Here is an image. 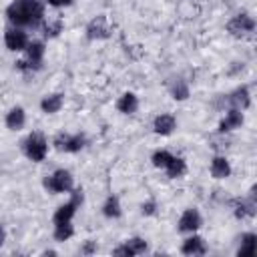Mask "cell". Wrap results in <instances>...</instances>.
Returning a JSON list of instances; mask_svg holds the SVG:
<instances>
[{
	"mask_svg": "<svg viewBox=\"0 0 257 257\" xmlns=\"http://www.w3.org/2000/svg\"><path fill=\"white\" fill-rule=\"evenodd\" d=\"M201 227V215L197 209H187L179 219V231H195Z\"/></svg>",
	"mask_w": 257,
	"mask_h": 257,
	"instance_id": "cell-8",
	"label": "cell"
},
{
	"mask_svg": "<svg viewBox=\"0 0 257 257\" xmlns=\"http://www.w3.org/2000/svg\"><path fill=\"white\" fill-rule=\"evenodd\" d=\"M80 203H82V193H80V191H74V193H72V199H70L66 205H62V207L56 209V213H54V225L70 223V219H72V215L76 213V209L80 207Z\"/></svg>",
	"mask_w": 257,
	"mask_h": 257,
	"instance_id": "cell-4",
	"label": "cell"
},
{
	"mask_svg": "<svg viewBox=\"0 0 257 257\" xmlns=\"http://www.w3.org/2000/svg\"><path fill=\"white\" fill-rule=\"evenodd\" d=\"M56 149L66 151V153H76L84 147V137L82 135H58L54 139Z\"/></svg>",
	"mask_w": 257,
	"mask_h": 257,
	"instance_id": "cell-5",
	"label": "cell"
},
{
	"mask_svg": "<svg viewBox=\"0 0 257 257\" xmlns=\"http://www.w3.org/2000/svg\"><path fill=\"white\" fill-rule=\"evenodd\" d=\"M143 213H147V215L155 213V203H147V205H143Z\"/></svg>",
	"mask_w": 257,
	"mask_h": 257,
	"instance_id": "cell-28",
	"label": "cell"
},
{
	"mask_svg": "<svg viewBox=\"0 0 257 257\" xmlns=\"http://www.w3.org/2000/svg\"><path fill=\"white\" fill-rule=\"evenodd\" d=\"M173 94H175V98H179V100H183V98H187V94H189V88L179 80L175 86H173Z\"/></svg>",
	"mask_w": 257,
	"mask_h": 257,
	"instance_id": "cell-25",
	"label": "cell"
},
{
	"mask_svg": "<svg viewBox=\"0 0 257 257\" xmlns=\"http://www.w3.org/2000/svg\"><path fill=\"white\" fill-rule=\"evenodd\" d=\"M44 187L52 193H66L72 189V177L68 171H56L44 179Z\"/></svg>",
	"mask_w": 257,
	"mask_h": 257,
	"instance_id": "cell-3",
	"label": "cell"
},
{
	"mask_svg": "<svg viewBox=\"0 0 257 257\" xmlns=\"http://www.w3.org/2000/svg\"><path fill=\"white\" fill-rule=\"evenodd\" d=\"M104 215L106 217H118L120 215V207H118V199L116 197H108L104 203Z\"/></svg>",
	"mask_w": 257,
	"mask_h": 257,
	"instance_id": "cell-22",
	"label": "cell"
},
{
	"mask_svg": "<svg viewBox=\"0 0 257 257\" xmlns=\"http://www.w3.org/2000/svg\"><path fill=\"white\" fill-rule=\"evenodd\" d=\"M42 12L40 0H14L8 6L6 16L16 26H36L42 20Z\"/></svg>",
	"mask_w": 257,
	"mask_h": 257,
	"instance_id": "cell-1",
	"label": "cell"
},
{
	"mask_svg": "<svg viewBox=\"0 0 257 257\" xmlns=\"http://www.w3.org/2000/svg\"><path fill=\"white\" fill-rule=\"evenodd\" d=\"M243 122V114H241V110H237V108H233V110H229L227 112V116L221 120V124H219V131H231V128H235V126H239Z\"/></svg>",
	"mask_w": 257,
	"mask_h": 257,
	"instance_id": "cell-13",
	"label": "cell"
},
{
	"mask_svg": "<svg viewBox=\"0 0 257 257\" xmlns=\"http://www.w3.org/2000/svg\"><path fill=\"white\" fill-rule=\"evenodd\" d=\"M22 147H24V153H26V157L28 159H32V161H42L44 157H46V151H48V145H46V141H44V137L40 135V133H32L24 143H22Z\"/></svg>",
	"mask_w": 257,
	"mask_h": 257,
	"instance_id": "cell-2",
	"label": "cell"
},
{
	"mask_svg": "<svg viewBox=\"0 0 257 257\" xmlns=\"http://www.w3.org/2000/svg\"><path fill=\"white\" fill-rule=\"evenodd\" d=\"M92 249H94V245H92V243H86V247H84V251H86V253H90Z\"/></svg>",
	"mask_w": 257,
	"mask_h": 257,
	"instance_id": "cell-29",
	"label": "cell"
},
{
	"mask_svg": "<svg viewBox=\"0 0 257 257\" xmlns=\"http://www.w3.org/2000/svg\"><path fill=\"white\" fill-rule=\"evenodd\" d=\"M255 235L253 233H247L245 237H243V243H241V247H239V257H247V255H253L255 253Z\"/></svg>",
	"mask_w": 257,
	"mask_h": 257,
	"instance_id": "cell-20",
	"label": "cell"
},
{
	"mask_svg": "<svg viewBox=\"0 0 257 257\" xmlns=\"http://www.w3.org/2000/svg\"><path fill=\"white\" fill-rule=\"evenodd\" d=\"M227 28H229V32H233V34H241V32H251L253 28H255V22L249 18V16H245V14H241V16H235L229 24H227Z\"/></svg>",
	"mask_w": 257,
	"mask_h": 257,
	"instance_id": "cell-10",
	"label": "cell"
},
{
	"mask_svg": "<svg viewBox=\"0 0 257 257\" xmlns=\"http://www.w3.org/2000/svg\"><path fill=\"white\" fill-rule=\"evenodd\" d=\"M40 106H42L44 112H56V110H60V106H62V94H50V96H46L40 102Z\"/></svg>",
	"mask_w": 257,
	"mask_h": 257,
	"instance_id": "cell-18",
	"label": "cell"
},
{
	"mask_svg": "<svg viewBox=\"0 0 257 257\" xmlns=\"http://www.w3.org/2000/svg\"><path fill=\"white\" fill-rule=\"evenodd\" d=\"M231 102L241 104V106H247V104H249V92H247V88H245V86H243V88H239V90L231 96Z\"/></svg>",
	"mask_w": 257,
	"mask_h": 257,
	"instance_id": "cell-23",
	"label": "cell"
},
{
	"mask_svg": "<svg viewBox=\"0 0 257 257\" xmlns=\"http://www.w3.org/2000/svg\"><path fill=\"white\" fill-rule=\"evenodd\" d=\"M22 124H24V110H22L20 106H16V108H12V110L6 114V126L12 128V131H16V128H20Z\"/></svg>",
	"mask_w": 257,
	"mask_h": 257,
	"instance_id": "cell-17",
	"label": "cell"
},
{
	"mask_svg": "<svg viewBox=\"0 0 257 257\" xmlns=\"http://www.w3.org/2000/svg\"><path fill=\"white\" fill-rule=\"evenodd\" d=\"M165 169H167L169 177H181V175L185 173V161L179 159V157H171V161L167 163Z\"/></svg>",
	"mask_w": 257,
	"mask_h": 257,
	"instance_id": "cell-19",
	"label": "cell"
},
{
	"mask_svg": "<svg viewBox=\"0 0 257 257\" xmlns=\"http://www.w3.org/2000/svg\"><path fill=\"white\" fill-rule=\"evenodd\" d=\"M181 251L185 255H203L207 251V247H205V241L201 237H191V239H187L183 243V249Z\"/></svg>",
	"mask_w": 257,
	"mask_h": 257,
	"instance_id": "cell-11",
	"label": "cell"
},
{
	"mask_svg": "<svg viewBox=\"0 0 257 257\" xmlns=\"http://www.w3.org/2000/svg\"><path fill=\"white\" fill-rule=\"evenodd\" d=\"M253 203H243V205H239V209H237V217H247V215H253L255 211H253Z\"/></svg>",
	"mask_w": 257,
	"mask_h": 257,
	"instance_id": "cell-26",
	"label": "cell"
},
{
	"mask_svg": "<svg viewBox=\"0 0 257 257\" xmlns=\"http://www.w3.org/2000/svg\"><path fill=\"white\" fill-rule=\"evenodd\" d=\"M171 157H173V155H169L167 151H157V153L153 155V163H155V167L165 169V167H167V163L171 161Z\"/></svg>",
	"mask_w": 257,
	"mask_h": 257,
	"instance_id": "cell-24",
	"label": "cell"
},
{
	"mask_svg": "<svg viewBox=\"0 0 257 257\" xmlns=\"http://www.w3.org/2000/svg\"><path fill=\"white\" fill-rule=\"evenodd\" d=\"M175 128V116L173 114H161L155 118V133L159 135H171Z\"/></svg>",
	"mask_w": 257,
	"mask_h": 257,
	"instance_id": "cell-12",
	"label": "cell"
},
{
	"mask_svg": "<svg viewBox=\"0 0 257 257\" xmlns=\"http://www.w3.org/2000/svg\"><path fill=\"white\" fill-rule=\"evenodd\" d=\"M147 249V241L135 237V239H128L122 247H116L114 249V255H139Z\"/></svg>",
	"mask_w": 257,
	"mask_h": 257,
	"instance_id": "cell-9",
	"label": "cell"
},
{
	"mask_svg": "<svg viewBox=\"0 0 257 257\" xmlns=\"http://www.w3.org/2000/svg\"><path fill=\"white\" fill-rule=\"evenodd\" d=\"M88 38H104L108 36V28L104 26V16H98L94 18L90 24H88Z\"/></svg>",
	"mask_w": 257,
	"mask_h": 257,
	"instance_id": "cell-14",
	"label": "cell"
},
{
	"mask_svg": "<svg viewBox=\"0 0 257 257\" xmlns=\"http://www.w3.org/2000/svg\"><path fill=\"white\" fill-rule=\"evenodd\" d=\"M74 229L70 223H60V225H54V239L56 241H66L68 237H72Z\"/></svg>",
	"mask_w": 257,
	"mask_h": 257,
	"instance_id": "cell-21",
	"label": "cell"
},
{
	"mask_svg": "<svg viewBox=\"0 0 257 257\" xmlns=\"http://www.w3.org/2000/svg\"><path fill=\"white\" fill-rule=\"evenodd\" d=\"M137 106H139V100H137V96H135L133 92L122 94V96L118 98V102H116V108H118L120 112H124V114L135 112V110H137Z\"/></svg>",
	"mask_w": 257,
	"mask_h": 257,
	"instance_id": "cell-15",
	"label": "cell"
},
{
	"mask_svg": "<svg viewBox=\"0 0 257 257\" xmlns=\"http://www.w3.org/2000/svg\"><path fill=\"white\" fill-rule=\"evenodd\" d=\"M4 42H6V46H8L10 50H22V48L28 46V36H26V32L12 28V30H6Z\"/></svg>",
	"mask_w": 257,
	"mask_h": 257,
	"instance_id": "cell-7",
	"label": "cell"
},
{
	"mask_svg": "<svg viewBox=\"0 0 257 257\" xmlns=\"http://www.w3.org/2000/svg\"><path fill=\"white\" fill-rule=\"evenodd\" d=\"M4 243V229H2V225H0V245Z\"/></svg>",
	"mask_w": 257,
	"mask_h": 257,
	"instance_id": "cell-30",
	"label": "cell"
},
{
	"mask_svg": "<svg viewBox=\"0 0 257 257\" xmlns=\"http://www.w3.org/2000/svg\"><path fill=\"white\" fill-rule=\"evenodd\" d=\"M229 173H231L229 163L223 157H215L213 163H211V175L215 179H225V177H229Z\"/></svg>",
	"mask_w": 257,
	"mask_h": 257,
	"instance_id": "cell-16",
	"label": "cell"
},
{
	"mask_svg": "<svg viewBox=\"0 0 257 257\" xmlns=\"http://www.w3.org/2000/svg\"><path fill=\"white\" fill-rule=\"evenodd\" d=\"M72 0H48V4H52V6H68Z\"/></svg>",
	"mask_w": 257,
	"mask_h": 257,
	"instance_id": "cell-27",
	"label": "cell"
},
{
	"mask_svg": "<svg viewBox=\"0 0 257 257\" xmlns=\"http://www.w3.org/2000/svg\"><path fill=\"white\" fill-rule=\"evenodd\" d=\"M26 52H28V62H18V66L20 68H38L42 62V56H44V44L42 42H30L26 46Z\"/></svg>",
	"mask_w": 257,
	"mask_h": 257,
	"instance_id": "cell-6",
	"label": "cell"
}]
</instances>
